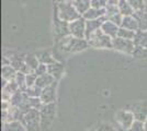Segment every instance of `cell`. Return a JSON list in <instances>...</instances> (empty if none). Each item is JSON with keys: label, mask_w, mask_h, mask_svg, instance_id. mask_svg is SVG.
<instances>
[{"label": "cell", "mask_w": 147, "mask_h": 131, "mask_svg": "<svg viewBox=\"0 0 147 131\" xmlns=\"http://www.w3.org/2000/svg\"><path fill=\"white\" fill-rule=\"evenodd\" d=\"M58 49L63 53H68V54H75L82 51L89 47V43L87 39H80L68 35L66 37L61 38V41L57 42Z\"/></svg>", "instance_id": "6da1fadb"}, {"label": "cell", "mask_w": 147, "mask_h": 131, "mask_svg": "<svg viewBox=\"0 0 147 131\" xmlns=\"http://www.w3.org/2000/svg\"><path fill=\"white\" fill-rule=\"evenodd\" d=\"M55 14L61 20L65 21V22H68V23L79 19L80 17H82L77 11V9L75 8L73 2H59V3H56Z\"/></svg>", "instance_id": "7a4b0ae2"}, {"label": "cell", "mask_w": 147, "mask_h": 131, "mask_svg": "<svg viewBox=\"0 0 147 131\" xmlns=\"http://www.w3.org/2000/svg\"><path fill=\"white\" fill-rule=\"evenodd\" d=\"M89 46L94 47V48H112L113 47V38L108 36L107 34H104L102 30L100 29L96 33H93L89 38H87Z\"/></svg>", "instance_id": "3957f363"}, {"label": "cell", "mask_w": 147, "mask_h": 131, "mask_svg": "<svg viewBox=\"0 0 147 131\" xmlns=\"http://www.w3.org/2000/svg\"><path fill=\"white\" fill-rule=\"evenodd\" d=\"M22 122L28 131H37L41 127V115L37 109H30L22 116Z\"/></svg>", "instance_id": "277c9868"}, {"label": "cell", "mask_w": 147, "mask_h": 131, "mask_svg": "<svg viewBox=\"0 0 147 131\" xmlns=\"http://www.w3.org/2000/svg\"><path fill=\"white\" fill-rule=\"evenodd\" d=\"M56 112V104L51 103V104H44L43 107L40 109V115H41V129H45L51 126L53 120L55 118Z\"/></svg>", "instance_id": "5b68a950"}, {"label": "cell", "mask_w": 147, "mask_h": 131, "mask_svg": "<svg viewBox=\"0 0 147 131\" xmlns=\"http://www.w3.org/2000/svg\"><path fill=\"white\" fill-rule=\"evenodd\" d=\"M115 120L123 131H127L135 122V117L129 109L124 108V109H120L115 114Z\"/></svg>", "instance_id": "8992f818"}, {"label": "cell", "mask_w": 147, "mask_h": 131, "mask_svg": "<svg viewBox=\"0 0 147 131\" xmlns=\"http://www.w3.org/2000/svg\"><path fill=\"white\" fill-rule=\"evenodd\" d=\"M112 49H115L120 53L126 54V55H133L135 49H136V45L134 41H129L122 37H115L113 38V47Z\"/></svg>", "instance_id": "52a82bcc"}, {"label": "cell", "mask_w": 147, "mask_h": 131, "mask_svg": "<svg viewBox=\"0 0 147 131\" xmlns=\"http://www.w3.org/2000/svg\"><path fill=\"white\" fill-rule=\"evenodd\" d=\"M69 33L76 38L86 39V20L82 17L69 23Z\"/></svg>", "instance_id": "ba28073f"}, {"label": "cell", "mask_w": 147, "mask_h": 131, "mask_svg": "<svg viewBox=\"0 0 147 131\" xmlns=\"http://www.w3.org/2000/svg\"><path fill=\"white\" fill-rule=\"evenodd\" d=\"M54 35L56 41H61V38L70 35L69 33V23L61 20L57 15H54Z\"/></svg>", "instance_id": "9c48e42d"}, {"label": "cell", "mask_w": 147, "mask_h": 131, "mask_svg": "<svg viewBox=\"0 0 147 131\" xmlns=\"http://www.w3.org/2000/svg\"><path fill=\"white\" fill-rule=\"evenodd\" d=\"M127 109H129L133 112L135 117V120L137 121H142L144 122L147 118V102L144 103H136L133 105H129L127 107Z\"/></svg>", "instance_id": "30bf717a"}, {"label": "cell", "mask_w": 147, "mask_h": 131, "mask_svg": "<svg viewBox=\"0 0 147 131\" xmlns=\"http://www.w3.org/2000/svg\"><path fill=\"white\" fill-rule=\"evenodd\" d=\"M56 86H57V81L54 82L52 85L47 87L42 88V93H41V100L43 102V104H51V103H55L56 100Z\"/></svg>", "instance_id": "8fae6325"}, {"label": "cell", "mask_w": 147, "mask_h": 131, "mask_svg": "<svg viewBox=\"0 0 147 131\" xmlns=\"http://www.w3.org/2000/svg\"><path fill=\"white\" fill-rule=\"evenodd\" d=\"M105 20H107L105 17L97 20H88V21L86 20V39L90 37L93 33H96L98 30L101 29Z\"/></svg>", "instance_id": "7c38bea8"}, {"label": "cell", "mask_w": 147, "mask_h": 131, "mask_svg": "<svg viewBox=\"0 0 147 131\" xmlns=\"http://www.w3.org/2000/svg\"><path fill=\"white\" fill-rule=\"evenodd\" d=\"M19 90H20V87H19V85L17 84L16 81L7 82L6 85L2 86V100L10 102L11 97L18 92Z\"/></svg>", "instance_id": "4fadbf2b"}, {"label": "cell", "mask_w": 147, "mask_h": 131, "mask_svg": "<svg viewBox=\"0 0 147 131\" xmlns=\"http://www.w3.org/2000/svg\"><path fill=\"white\" fill-rule=\"evenodd\" d=\"M120 27L137 32L140 30V23H138V20L134 14L133 15H125V17H123L122 24Z\"/></svg>", "instance_id": "5bb4252c"}, {"label": "cell", "mask_w": 147, "mask_h": 131, "mask_svg": "<svg viewBox=\"0 0 147 131\" xmlns=\"http://www.w3.org/2000/svg\"><path fill=\"white\" fill-rule=\"evenodd\" d=\"M101 30H102V32H103L104 34H107L111 38H115L117 37L120 26L117 25L115 23L109 21V20H105L103 22V24H102V26H101Z\"/></svg>", "instance_id": "9a60e30c"}, {"label": "cell", "mask_w": 147, "mask_h": 131, "mask_svg": "<svg viewBox=\"0 0 147 131\" xmlns=\"http://www.w3.org/2000/svg\"><path fill=\"white\" fill-rule=\"evenodd\" d=\"M105 17V9L102 10V9H97V8H90L88 11L82 14V18L85 20H97V19H101V18H104Z\"/></svg>", "instance_id": "2e32d148"}, {"label": "cell", "mask_w": 147, "mask_h": 131, "mask_svg": "<svg viewBox=\"0 0 147 131\" xmlns=\"http://www.w3.org/2000/svg\"><path fill=\"white\" fill-rule=\"evenodd\" d=\"M2 131H28L25 126L20 120H11L3 122Z\"/></svg>", "instance_id": "e0dca14e"}, {"label": "cell", "mask_w": 147, "mask_h": 131, "mask_svg": "<svg viewBox=\"0 0 147 131\" xmlns=\"http://www.w3.org/2000/svg\"><path fill=\"white\" fill-rule=\"evenodd\" d=\"M18 71L13 68L11 65H8V66H2L1 69V76H2V80H5L7 82L14 81L16 80V76H17Z\"/></svg>", "instance_id": "ac0fdd59"}, {"label": "cell", "mask_w": 147, "mask_h": 131, "mask_svg": "<svg viewBox=\"0 0 147 131\" xmlns=\"http://www.w3.org/2000/svg\"><path fill=\"white\" fill-rule=\"evenodd\" d=\"M47 68H49V73L55 79L56 81L59 80L63 73H64V66L61 63L56 61V63H52V65H49Z\"/></svg>", "instance_id": "d6986e66"}, {"label": "cell", "mask_w": 147, "mask_h": 131, "mask_svg": "<svg viewBox=\"0 0 147 131\" xmlns=\"http://www.w3.org/2000/svg\"><path fill=\"white\" fill-rule=\"evenodd\" d=\"M54 82H56L55 79L49 74V73H46V74L37 76L35 85L38 86L40 88H44V87H47V86H49V85H52Z\"/></svg>", "instance_id": "ffe728a7"}, {"label": "cell", "mask_w": 147, "mask_h": 131, "mask_svg": "<svg viewBox=\"0 0 147 131\" xmlns=\"http://www.w3.org/2000/svg\"><path fill=\"white\" fill-rule=\"evenodd\" d=\"M134 43L138 48H146L147 49V31L138 30L135 35Z\"/></svg>", "instance_id": "44dd1931"}, {"label": "cell", "mask_w": 147, "mask_h": 131, "mask_svg": "<svg viewBox=\"0 0 147 131\" xmlns=\"http://www.w3.org/2000/svg\"><path fill=\"white\" fill-rule=\"evenodd\" d=\"M117 7H119L120 12L122 13L124 17L125 15H133L135 13L134 8L129 3V0H120L117 3Z\"/></svg>", "instance_id": "7402d4cb"}, {"label": "cell", "mask_w": 147, "mask_h": 131, "mask_svg": "<svg viewBox=\"0 0 147 131\" xmlns=\"http://www.w3.org/2000/svg\"><path fill=\"white\" fill-rule=\"evenodd\" d=\"M73 5L77 9V11L82 15L91 8V0H74Z\"/></svg>", "instance_id": "603a6c76"}, {"label": "cell", "mask_w": 147, "mask_h": 131, "mask_svg": "<svg viewBox=\"0 0 147 131\" xmlns=\"http://www.w3.org/2000/svg\"><path fill=\"white\" fill-rule=\"evenodd\" d=\"M38 59L40 63H44V65H52V63H56V59L54 57L52 56V54L49 51H40L35 54Z\"/></svg>", "instance_id": "cb8c5ba5"}, {"label": "cell", "mask_w": 147, "mask_h": 131, "mask_svg": "<svg viewBox=\"0 0 147 131\" xmlns=\"http://www.w3.org/2000/svg\"><path fill=\"white\" fill-rule=\"evenodd\" d=\"M24 61H25V65L31 69V71H33L34 72V70L38 67V65H40V61H38V59H37L36 55H34V54H28V55H25L24 56Z\"/></svg>", "instance_id": "d4e9b609"}, {"label": "cell", "mask_w": 147, "mask_h": 131, "mask_svg": "<svg viewBox=\"0 0 147 131\" xmlns=\"http://www.w3.org/2000/svg\"><path fill=\"white\" fill-rule=\"evenodd\" d=\"M135 35H136V32L135 31L126 30V29H123V27H120V30H119V34H117V36H119V37L125 38V39H129V41H134Z\"/></svg>", "instance_id": "484cf974"}, {"label": "cell", "mask_w": 147, "mask_h": 131, "mask_svg": "<svg viewBox=\"0 0 147 131\" xmlns=\"http://www.w3.org/2000/svg\"><path fill=\"white\" fill-rule=\"evenodd\" d=\"M14 81L17 82V84L19 85L20 90H22V91H25V90H26V74H25V73L18 71Z\"/></svg>", "instance_id": "4316f807"}, {"label": "cell", "mask_w": 147, "mask_h": 131, "mask_svg": "<svg viewBox=\"0 0 147 131\" xmlns=\"http://www.w3.org/2000/svg\"><path fill=\"white\" fill-rule=\"evenodd\" d=\"M25 93L29 97H41V93H42V88L34 85V86L28 87L25 90Z\"/></svg>", "instance_id": "83f0119b"}, {"label": "cell", "mask_w": 147, "mask_h": 131, "mask_svg": "<svg viewBox=\"0 0 147 131\" xmlns=\"http://www.w3.org/2000/svg\"><path fill=\"white\" fill-rule=\"evenodd\" d=\"M129 3L134 8L135 12L136 11H142L145 9V0H129Z\"/></svg>", "instance_id": "f1b7e54d"}, {"label": "cell", "mask_w": 147, "mask_h": 131, "mask_svg": "<svg viewBox=\"0 0 147 131\" xmlns=\"http://www.w3.org/2000/svg\"><path fill=\"white\" fill-rule=\"evenodd\" d=\"M109 5V0H91V7L104 10Z\"/></svg>", "instance_id": "f546056e"}, {"label": "cell", "mask_w": 147, "mask_h": 131, "mask_svg": "<svg viewBox=\"0 0 147 131\" xmlns=\"http://www.w3.org/2000/svg\"><path fill=\"white\" fill-rule=\"evenodd\" d=\"M37 75L34 72H30L26 74V88L31 86H34L35 83H36Z\"/></svg>", "instance_id": "4dcf8cb0"}, {"label": "cell", "mask_w": 147, "mask_h": 131, "mask_svg": "<svg viewBox=\"0 0 147 131\" xmlns=\"http://www.w3.org/2000/svg\"><path fill=\"white\" fill-rule=\"evenodd\" d=\"M34 73L40 76V75H43L49 73V68H47V65H44V63H40L38 67H37L35 70H34Z\"/></svg>", "instance_id": "1f68e13d"}, {"label": "cell", "mask_w": 147, "mask_h": 131, "mask_svg": "<svg viewBox=\"0 0 147 131\" xmlns=\"http://www.w3.org/2000/svg\"><path fill=\"white\" fill-rule=\"evenodd\" d=\"M96 131H117L113 126L108 122H102L97 127Z\"/></svg>", "instance_id": "d6a6232c"}, {"label": "cell", "mask_w": 147, "mask_h": 131, "mask_svg": "<svg viewBox=\"0 0 147 131\" xmlns=\"http://www.w3.org/2000/svg\"><path fill=\"white\" fill-rule=\"evenodd\" d=\"M127 131H146V130H145V126H144V122L135 120V122L133 124V126H132V127H131V128H129Z\"/></svg>", "instance_id": "836d02e7"}, {"label": "cell", "mask_w": 147, "mask_h": 131, "mask_svg": "<svg viewBox=\"0 0 147 131\" xmlns=\"http://www.w3.org/2000/svg\"><path fill=\"white\" fill-rule=\"evenodd\" d=\"M74 0H55L56 3H59V2H73Z\"/></svg>", "instance_id": "e575fe53"}, {"label": "cell", "mask_w": 147, "mask_h": 131, "mask_svg": "<svg viewBox=\"0 0 147 131\" xmlns=\"http://www.w3.org/2000/svg\"><path fill=\"white\" fill-rule=\"evenodd\" d=\"M120 0H109V3L110 5H117Z\"/></svg>", "instance_id": "d590c367"}, {"label": "cell", "mask_w": 147, "mask_h": 131, "mask_svg": "<svg viewBox=\"0 0 147 131\" xmlns=\"http://www.w3.org/2000/svg\"><path fill=\"white\" fill-rule=\"evenodd\" d=\"M144 126H145V130L147 131V118H146V120L144 121Z\"/></svg>", "instance_id": "8d00e7d4"}, {"label": "cell", "mask_w": 147, "mask_h": 131, "mask_svg": "<svg viewBox=\"0 0 147 131\" xmlns=\"http://www.w3.org/2000/svg\"><path fill=\"white\" fill-rule=\"evenodd\" d=\"M87 131H96V130H92V129H91V130H87Z\"/></svg>", "instance_id": "74e56055"}]
</instances>
